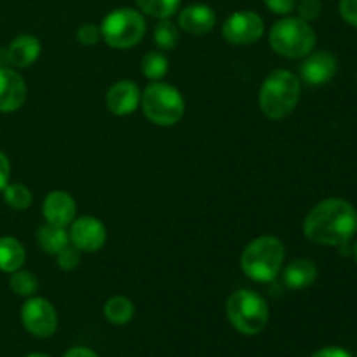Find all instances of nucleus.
<instances>
[{
	"mask_svg": "<svg viewBox=\"0 0 357 357\" xmlns=\"http://www.w3.org/2000/svg\"><path fill=\"white\" fill-rule=\"evenodd\" d=\"M303 234L319 246H347L357 234V209L345 199H324L307 213Z\"/></svg>",
	"mask_w": 357,
	"mask_h": 357,
	"instance_id": "1",
	"label": "nucleus"
},
{
	"mask_svg": "<svg viewBox=\"0 0 357 357\" xmlns=\"http://www.w3.org/2000/svg\"><path fill=\"white\" fill-rule=\"evenodd\" d=\"M302 94V82L293 72L274 70L265 77L258 94L261 114L271 121H282L295 112Z\"/></svg>",
	"mask_w": 357,
	"mask_h": 357,
	"instance_id": "2",
	"label": "nucleus"
},
{
	"mask_svg": "<svg viewBox=\"0 0 357 357\" xmlns=\"http://www.w3.org/2000/svg\"><path fill=\"white\" fill-rule=\"evenodd\" d=\"M286 248L274 236H260L251 241L241 255V268L255 282H272L281 272Z\"/></svg>",
	"mask_w": 357,
	"mask_h": 357,
	"instance_id": "3",
	"label": "nucleus"
},
{
	"mask_svg": "<svg viewBox=\"0 0 357 357\" xmlns=\"http://www.w3.org/2000/svg\"><path fill=\"white\" fill-rule=\"evenodd\" d=\"M268 44L282 58H305L316 47V31L298 16H284L272 24Z\"/></svg>",
	"mask_w": 357,
	"mask_h": 357,
	"instance_id": "4",
	"label": "nucleus"
},
{
	"mask_svg": "<svg viewBox=\"0 0 357 357\" xmlns=\"http://www.w3.org/2000/svg\"><path fill=\"white\" fill-rule=\"evenodd\" d=\"M142 110L152 124L171 128L185 115L183 94L171 84L155 80L150 82L142 93Z\"/></svg>",
	"mask_w": 357,
	"mask_h": 357,
	"instance_id": "5",
	"label": "nucleus"
},
{
	"mask_svg": "<svg viewBox=\"0 0 357 357\" xmlns=\"http://www.w3.org/2000/svg\"><path fill=\"white\" fill-rule=\"evenodd\" d=\"M227 317L239 333L253 337L267 328L268 305L261 295L251 289H237L227 300Z\"/></svg>",
	"mask_w": 357,
	"mask_h": 357,
	"instance_id": "6",
	"label": "nucleus"
},
{
	"mask_svg": "<svg viewBox=\"0 0 357 357\" xmlns=\"http://www.w3.org/2000/svg\"><path fill=\"white\" fill-rule=\"evenodd\" d=\"M101 40L114 49H131L143 40L146 33V21L139 10L121 7L103 17L100 24Z\"/></svg>",
	"mask_w": 357,
	"mask_h": 357,
	"instance_id": "7",
	"label": "nucleus"
},
{
	"mask_svg": "<svg viewBox=\"0 0 357 357\" xmlns=\"http://www.w3.org/2000/svg\"><path fill=\"white\" fill-rule=\"evenodd\" d=\"M21 323L35 338H49L58 330V314L54 305L42 296H30L21 307Z\"/></svg>",
	"mask_w": 357,
	"mask_h": 357,
	"instance_id": "8",
	"label": "nucleus"
},
{
	"mask_svg": "<svg viewBox=\"0 0 357 357\" xmlns=\"http://www.w3.org/2000/svg\"><path fill=\"white\" fill-rule=\"evenodd\" d=\"M265 31L264 20L255 10H237L222 24V35L232 45H251L261 38Z\"/></svg>",
	"mask_w": 357,
	"mask_h": 357,
	"instance_id": "9",
	"label": "nucleus"
},
{
	"mask_svg": "<svg viewBox=\"0 0 357 357\" xmlns=\"http://www.w3.org/2000/svg\"><path fill=\"white\" fill-rule=\"evenodd\" d=\"M70 244L80 253H96L107 244L108 232L105 223L94 216H80L70 223Z\"/></svg>",
	"mask_w": 357,
	"mask_h": 357,
	"instance_id": "10",
	"label": "nucleus"
},
{
	"mask_svg": "<svg viewBox=\"0 0 357 357\" xmlns=\"http://www.w3.org/2000/svg\"><path fill=\"white\" fill-rule=\"evenodd\" d=\"M26 82L13 66L0 68V114H14L26 101Z\"/></svg>",
	"mask_w": 357,
	"mask_h": 357,
	"instance_id": "11",
	"label": "nucleus"
},
{
	"mask_svg": "<svg viewBox=\"0 0 357 357\" xmlns=\"http://www.w3.org/2000/svg\"><path fill=\"white\" fill-rule=\"evenodd\" d=\"M337 70V58L331 52L312 51L303 58L302 66H300V77L309 86H324L333 79Z\"/></svg>",
	"mask_w": 357,
	"mask_h": 357,
	"instance_id": "12",
	"label": "nucleus"
},
{
	"mask_svg": "<svg viewBox=\"0 0 357 357\" xmlns=\"http://www.w3.org/2000/svg\"><path fill=\"white\" fill-rule=\"evenodd\" d=\"M105 103L112 114L117 117H126V115L135 114L136 108L139 107L142 91H139L138 84L132 80H119L107 91Z\"/></svg>",
	"mask_w": 357,
	"mask_h": 357,
	"instance_id": "13",
	"label": "nucleus"
},
{
	"mask_svg": "<svg viewBox=\"0 0 357 357\" xmlns=\"http://www.w3.org/2000/svg\"><path fill=\"white\" fill-rule=\"evenodd\" d=\"M42 215L47 223L68 227L77 218L75 199L65 190L49 192L44 199V204H42Z\"/></svg>",
	"mask_w": 357,
	"mask_h": 357,
	"instance_id": "14",
	"label": "nucleus"
},
{
	"mask_svg": "<svg viewBox=\"0 0 357 357\" xmlns=\"http://www.w3.org/2000/svg\"><path fill=\"white\" fill-rule=\"evenodd\" d=\"M216 13L206 3H192L178 14V26L190 35H206L215 28Z\"/></svg>",
	"mask_w": 357,
	"mask_h": 357,
	"instance_id": "15",
	"label": "nucleus"
},
{
	"mask_svg": "<svg viewBox=\"0 0 357 357\" xmlns=\"http://www.w3.org/2000/svg\"><path fill=\"white\" fill-rule=\"evenodd\" d=\"M6 49L9 65L16 70H23L37 61L42 52V44L35 35L21 33L13 38V42Z\"/></svg>",
	"mask_w": 357,
	"mask_h": 357,
	"instance_id": "16",
	"label": "nucleus"
},
{
	"mask_svg": "<svg viewBox=\"0 0 357 357\" xmlns=\"http://www.w3.org/2000/svg\"><path fill=\"white\" fill-rule=\"evenodd\" d=\"M317 279V265L310 258H296L284 267V282L288 288L302 291Z\"/></svg>",
	"mask_w": 357,
	"mask_h": 357,
	"instance_id": "17",
	"label": "nucleus"
},
{
	"mask_svg": "<svg viewBox=\"0 0 357 357\" xmlns=\"http://www.w3.org/2000/svg\"><path fill=\"white\" fill-rule=\"evenodd\" d=\"M24 260H26V251L16 237H0V272L13 274V272L23 268Z\"/></svg>",
	"mask_w": 357,
	"mask_h": 357,
	"instance_id": "18",
	"label": "nucleus"
},
{
	"mask_svg": "<svg viewBox=\"0 0 357 357\" xmlns=\"http://www.w3.org/2000/svg\"><path fill=\"white\" fill-rule=\"evenodd\" d=\"M37 243L42 248V251L49 255H56L70 244L68 230H66V227L52 225V223L45 222L37 230Z\"/></svg>",
	"mask_w": 357,
	"mask_h": 357,
	"instance_id": "19",
	"label": "nucleus"
},
{
	"mask_svg": "<svg viewBox=\"0 0 357 357\" xmlns=\"http://www.w3.org/2000/svg\"><path fill=\"white\" fill-rule=\"evenodd\" d=\"M103 316L108 323L115 324V326H124V324L131 323V319L135 317V303L128 296H112L105 302Z\"/></svg>",
	"mask_w": 357,
	"mask_h": 357,
	"instance_id": "20",
	"label": "nucleus"
},
{
	"mask_svg": "<svg viewBox=\"0 0 357 357\" xmlns=\"http://www.w3.org/2000/svg\"><path fill=\"white\" fill-rule=\"evenodd\" d=\"M136 6L146 16L155 20H169L180 10L181 0H136Z\"/></svg>",
	"mask_w": 357,
	"mask_h": 357,
	"instance_id": "21",
	"label": "nucleus"
},
{
	"mask_svg": "<svg viewBox=\"0 0 357 357\" xmlns=\"http://www.w3.org/2000/svg\"><path fill=\"white\" fill-rule=\"evenodd\" d=\"M169 72V59L164 52L150 51L142 58V73L149 80H162Z\"/></svg>",
	"mask_w": 357,
	"mask_h": 357,
	"instance_id": "22",
	"label": "nucleus"
},
{
	"mask_svg": "<svg viewBox=\"0 0 357 357\" xmlns=\"http://www.w3.org/2000/svg\"><path fill=\"white\" fill-rule=\"evenodd\" d=\"M3 202L14 211H24L33 202L31 190L23 183H9L2 192Z\"/></svg>",
	"mask_w": 357,
	"mask_h": 357,
	"instance_id": "23",
	"label": "nucleus"
},
{
	"mask_svg": "<svg viewBox=\"0 0 357 357\" xmlns=\"http://www.w3.org/2000/svg\"><path fill=\"white\" fill-rule=\"evenodd\" d=\"M180 40L178 26L169 20H159L153 28V42L160 51H173Z\"/></svg>",
	"mask_w": 357,
	"mask_h": 357,
	"instance_id": "24",
	"label": "nucleus"
},
{
	"mask_svg": "<svg viewBox=\"0 0 357 357\" xmlns=\"http://www.w3.org/2000/svg\"><path fill=\"white\" fill-rule=\"evenodd\" d=\"M9 288L14 295L23 296V298H30V296H33L35 293H37L38 281H37V278H35L33 272L20 268V271H16L10 274Z\"/></svg>",
	"mask_w": 357,
	"mask_h": 357,
	"instance_id": "25",
	"label": "nucleus"
},
{
	"mask_svg": "<svg viewBox=\"0 0 357 357\" xmlns=\"http://www.w3.org/2000/svg\"><path fill=\"white\" fill-rule=\"evenodd\" d=\"M56 260H58V267L61 271L72 272L80 265V251L72 244H68L56 253Z\"/></svg>",
	"mask_w": 357,
	"mask_h": 357,
	"instance_id": "26",
	"label": "nucleus"
},
{
	"mask_svg": "<svg viewBox=\"0 0 357 357\" xmlns=\"http://www.w3.org/2000/svg\"><path fill=\"white\" fill-rule=\"evenodd\" d=\"M295 9L298 13V17L310 23V21H316L321 16L323 3H321V0H300V2H296Z\"/></svg>",
	"mask_w": 357,
	"mask_h": 357,
	"instance_id": "27",
	"label": "nucleus"
},
{
	"mask_svg": "<svg viewBox=\"0 0 357 357\" xmlns=\"http://www.w3.org/2000/svg\"><path fill=\"white\" fill-rule=\"evenodd\" d=\"M75 38L79 44L82 45H96L101 40V30L100 26L93 23L80 24L75 31Z\"/></svg>",
	"mask_w": 357,
	"mask_h": 357,
	"instance_id": "28",
	"label": "nucleus"
},
{
	"mask_svg": "<svg viewBox=\"0 0 357 357\" xmlns=\"http://www.w3.org/2000/svg\"><path fill=\"white\" fill-rule=\"evenodd\" d=\"M298 0H264L265 7L271 13L279 14V16H289L295 10Z\"/></svg>",
	"mask_w": 357,
	"mask_h": 357,
	"instance_id": "29",
	"label": "nucleus"
},
{
	"mask_svg": "<svg viewBox=\"0 0 357 357\" xmlns=\"http://www.w3.org/2000/svg\"><path fill=\"white\" fill-rule=\"evenodd\" d=\"M338 13L345 23L357 28V0H340Z\"/></svg>",
	"mask_w": 357,
	"mask_h": 357,
	"instance_id": "30",
	"label": "nucleus"
},
{
	"mask_svg": "<svg viewBox=\"0 0 357 357\" xmlns=\"http://www.w3.org/2000/svg\"><path fill=\"white\" fill-rule=\"evenodd\" d=\"M10 180V160L6 153L0 150V194L3 192V188L9 185Z\"/></svg>",
	"mask_w": 357,
	"mask_h": 357,
	"instance_id": "31",
	"label": "nucleus"
},
{
	"mask_svg": "<svg viewBox=\"0 0 357 357\" xmlns=\"http://www.w3.org/2000/svg\"><path fill=\"white\" fill-rule=\"evenodd\" d=\"M310 357H352V354L342 347H324L314 352Z\"/></svg>",
	"mask_w": 357,
	"mask_h": 357,
	"instance_id": "32",
	"label": "nucleus"
},
{
	"mask_svg": "<svg viewBox=\"0 0 357 357\" xmlns=\"http://www.w3.org/2000/svg\"><path fill=\"white\" fill-rule=\"evenodd\" d=\"M63 357H98V354L87 347H72Z\"/></svg>",
	"mask_w": 357,
	"mask_h": 357,
	"instance_id": "33",
	"label": "nucleus"
},
{
	"mask_svg": "<svg viewBox=\"0 0 357 357\" xmlns=\"http://www.w3.org/2000/svg\"><path fill=\"white\" fill-rule=\"evenodd\" d=\"M352 255H354V260H356V264H357V243L354 244V248H352Z\"/></svg>",
	"mask_w": 357,
	"mask_h": 357,
	"instance_id": "34",
	"label": "nucleus"
},
{
	"mask_svg": "<svg viewBox=\"0 0 357 357\" xmlns=\"http://www.w3.org/2000/svg\"><path fill=\"white\" fill-rule=\"evenodd\" d=\"M24 357H51L47 354H30V356H24Z\"/></svg>",
	"mask_w": 357,
	"mask_h": 357,
	"instance_id": "35",
	"label": "nucleus"
}]
</instances>
